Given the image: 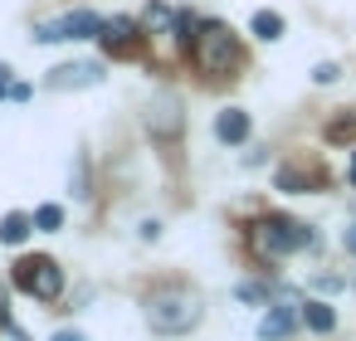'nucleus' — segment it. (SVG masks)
Wrapping results in <instances>:
<instances>
[{
  "mask_svg": "<svg viewBox=\"0 0 356 341\" xmlns=\"http://www.w3.org/2000/svg\"><path fill=\"white\" fill-rule=\"evenodd\" d=\"M278 185H283V190H293V195H298V190H307L302 171H293V166H283V171H278Z\"/></svg>",
  "mask_w": 356,
  "mask_h": 341,
  "instance_id": "nucleus-15",
  "label": "nucleus"
},
{
  "mask_svg": "<svg viewBox=\"0 0 356 341\" xmlns=\"http://www.w3.org/2000/svg\"><path fill=\"white\" fill-rule=\"evenodd\" d=\"M249 25H254V35H259L264 44H273V40H283V15H273V10H259V15H254Z\"/></svg>",
  "mask_w": 356,
  "mask_h": 341,
  "instance_id": "nucleus-11",
  "label": "nucleus"
},
{
  "mask_svg": "<svg viewBox=\"0 0 356 341\" xmlns=\"http://www.w3.org/2000/svg\"><path fill=\"white\" fill-rule=\"evenodd\" d=\"M351 181H356V161H351Z\"/></svg>",
  "mask_w": 356,
  "mask_h": 341,
  "instance_id": "nucleus-22",
  "label": "nucleus"
},
{
  "mask_svg": "<svg viewBox=\"0 0 356 341\" xmlns=\"http://www.w3.org/2000/svg\"><path fill=\"white\" fill-rule=\"evenodd\" d=\"M293 326H298V307H293V302H278V307H268V317L259 322V336H264V341H283Z\"/></svg>",
  "mask_w": 356,
  "mask_h": 341,
  "instance_id": "nucleus-8",
  "label": "nucleus"
},
{
  "mask_svg": "<svg viewBox=\"0 0 356 341\" xmlns=\"http://www.w3.org/2000/svg\"><path fill=\"white\" fill-rule=\"evenodd\" d=\"M147 322L161 336H181V331H191L200 322V297L191 288H156L147 297Z\"/></svg>",
  "mask_w": 356,
  "mask_h": 341,
  "instance_id": "nucleus-1",
  "label": "nucleus"
},
{
  "mask_svg": "<svg viewBox=\"0 0 356 341\" xmlns=\"http://www.w3.org/2000/svg\"><path fill=\"white\" fill-rule=\"evenodd\" d=\"M15 288L30 292V297H40V302H54V297L64 292V268H59L54 258H44V253L20 258V263H15Z\"/></svg>",
  "mask_w": 356,
  "mask_h": 341,
  "instance_id": "nucleus-4",
  "label": "nucleus"
},
{
  "mask_svg": "<svg viewBox=\"0 0 356 341\" xmlns=\"http://www.w3.org/2000/svg\"><path fill=\"white\" fill-rule=\"evenodd\" d=\"M215 137H220L225 147H239V142L249 137V113H244V108H225V113L215 117Z\"/></svg>",
  "mask_w": 356,
  "mask_h": 341,
  "instance_id": "nucleus-9",
  "label": "nucleus"
},
{
  "mask_svg": "<svg viewBox=\"0 0 356 341\" xmlns=\"http://www.w3.org/2000/svg\"><path fill=\"white\" fill-rule=\"evenodd\" d=\"M30 229H40V224H35V215L10 210L6 219H0V244H25V239H30Z\"/></svg>",
  "mask_w": 356,
  "mask_h": 341,
  "instance_id": "nucleus-10",
  "label": "nucleus"
},
{
  "mask_svg": "<svg viewBox=\"0 0 356 341\" xmlns=\"http://www.w3.org/2000/svg\"><path fill=\"white\" fill-rule=\"evenodd\" d=\"M191 59H195L205 74H229V64L239 59V49H234V35H229L225 25L205 20V25H200V35H195V44H191Z\"/></svg>",
  "mask_w": 356,
  "mask_h": 341,
  "instance_id": "nucleus-2",
  "label": "nucleus"
},
{
  "mask_svg": "<svg viewBox=\"0 0 356 341\" xmlns=\"http://www.w3.org/2000/svg\"><path fill=\"white\" fill-rule=\"evenodd\" d=\"M35 224H40L44 234H54V229L64 224V210H59V205H40V210H35Z\"/></svg>",
  "mask_w": 356,
  "mask_h": 341,
  "instance_id": "nucleus-13",
  "label": "nucleus"
},
{
  "mask_svg": "<svg viewBox=\"0 0 356 341\" xmlns=\"http://www.w3.org/2000/svg\"><path fill=\"white\" fill-rule=\"evenodd\" d=\"M302 322H307L312 331H332V326H337V312H332L327 302H307V307H302Z\"/></svg>",
  "mask_w": 356,
  "mask_h": 341,
  "instance_id": "nucleus-12",
  "label": "nucleus"
},
{
  "mask_svg": "<svg viewBox=\"0 0 356 341\" xmlns=\"http://www.w3.org/2000/svg\"><path fill=\"white\" fill-rule=\"evenodd\" d=\"M337 74H341L337 64H317V69H312V78H317V83H337Z\"/></svg>",
  "mask_w": 356,
  "mask_h": 341,
  "instance_id": "nucleus-16",
  "label": "nucleus"
},
{
  "mask_svg": "<svg viewBox=\"0 0 356 341\" xmlns=\"http://www.w3.org/2000/svg\"><path fill=\"white\" fill-rule=\"evenodd\" d=\"M103 35V20L93 15V10H69V15H59V20H49V25H40L35 30V40L40 44H64V40H98Z\"/></svg>",
  "mask_w": 356,
  "mask_h": 341,
  "instance_id": "nucleus-5",
  "label": "nucleus"
},
{
  "mask_svg": "<svg viewBox=\"0 0 356 341\" xmlns=\"http://www.w3.org/2000/svg\"><path fill=\"white\" fill-rule=\"evenodd\" d=\"M98 40H103L108 54H132V49H137V25L122 20V15H118V20H103V35H98Z\"/></svg>",
  "mask_w": 356,
  "mask_h": 341,
  "instance_id": "nucleus-7",
  "label": "nucleus"
},
{
  "mask_svg": "<svg viewBox=\"0 0 356 341\" xmlns=\"http://www.w3.org/2000/svg\"><path fill=\"white\" fill-rule=\"evenodd\" d=\"M93 83H103V64H93V59L59 64V69L49 74V88H93Z\"/></svg>",
  "mask_w": 356,
  "mask_h": 341,
  "instance_id": "nucleus-6",
  "label": "nucleus"
},
{
  "mask_svg": "<svg viewBox=\"0 0 356 341\" xmlns=\"http://www.w3.org/2000/svg\"><path fill=\"white\" fill-rule=\"evenodd\" d=\"M239 297H244V302H264V297H268V292H264V288H259V283H239Z\"/></svg>",
  "mask_w": 356,
  "mask_h": 341,
  "instance_id": "nucleus-17",
  "label": "nucleus"
},
{
  "mask_svg": "<svg viewBox=\"0 0 356 341\" xmlns=\"http://www.w3.org/2000/svg\"><path fill=\"white\" fill-rule=\"evenodd\" d=\"M341 244H346V253H356V219L346 224V234H341Z\"/></svg>",
  "mask_w": 356,
  "mask_h": 341,
  "instance_id": "nucleus-19",
  "label": "nucleus"
},
{
  "mask_svg": "<svg viewBox=\"0 0 356 341\" xmlns=\"http://www.w3.org/2000/svg\"><path fill=\"white\" fill-rule=\"evenodd\" d=\"M0 326H6V307H0Z\"/></svg>",
  "mask_w": 356,
  "mask_h": 341,
  "instance_id": "nucleus-21",
  "label": "nucleus"
},
{
  "mask_svg": "<svg viewBox=\"0 0 356 341\" xmlns=\"http://www.w3.org/2000/svg\"><path fill=\"white\" fill-rule=\"evenodd\" d=\"M54 341H83L79 331H54Z\"/></svg>",
  "mask_w": 356,
  "mask_h": 341,
  "instance_id": "nucleus-20",
  "label": "nucleus"
},
{
  "mask_svg": "<svg viewBox=\"0 0 356 341\" xmlns=\"http://www.w3.org/2000/svg\"><path fill=\"white\" fill-rule=\"evenodd\" d=\"M254 244H259V253L283 258V253H293V249L312 244V229H307V224H298V219H288V215H268V219H259V224H254Z\"/></svg>",
  "mask_w": 356,
  "mask_h": 341,
  "instance_id": "nucleus-3",
  "label": "nucleus"
},
{
  "mask_svg": "<svg viewBox=\"0 0 356 341\" xmlns=\"http://www.w3.org/2000/svg\"><path fill=\"white\" fill-rule=\"evenodd\" d=\"M351 137H356V117H341L327 127V142H351Z\"/></svg>",
  "mask_w": 356,
  "mask_h": 341,
  "instance_id": "nucleus-14",
  "label": "nucleus"
},
{
  "mask_svg": "<svg viewBox=\"0 0 356 341\" xmlns=\"http://www.w3.org/2000/svg\"><path fill=\"white\" fill-rule=\"evenodd\" d=\"M10 88H15V83H10V64H0V98H6Z\"/></svg>",
  "mask_w": 356,
  "mask_h": 341,
  "instance_id": "nucleus-18",
  "label": "nucleus"
}]
</instances>
